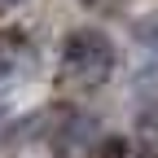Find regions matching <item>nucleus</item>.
Returning <instances> with one entry per match:
<instances>
[{
	"instance_id": "f257e3e1",
	"label": "nucleus",
	"mask_w": 158,
	"mask_h": 158,
	"mask_svg": "<svg viewBox=\"0 0 158 158\" xmlns=\"http://www.w3.org/2000/svg\"><path fill=\"white\" fill-rule=\"evenodd\" d=\"M114 66V48L106 35L97 31H75L62 48V79L66 84H79V88H97L101 79L110 75Z\"/></svg>"
},
{
	"instance_id": "f03ea898",
	"label": "nucleus",
	"mask_w": 158,
	"mask_h": 158,
	"mask_svg": "<svg viewBox=\"0 0 158 158\" xmlns=\"http://www.w3.org/2000/svg\"><path fill=\"white\" fill-rule=\"evenodd\" d=\"M5 114H9V92L0 88V118H5Z\"/></svg>"
},
{
	"instance_id": "7ed1b4c3",
	"label": "nucleus",
	"mask_w": 158,
	"mask_h": 158,
	"mask_svg": "<svg viewBox=\"0 0 158 158\" xmlns=\"http://www.w3.org/2000/svg\"><path fill=\"white\" fill-rule=\"evenodd\" d=\"M9 5H22V0H0V9H9Z\"/></svg>"
}]
</instances>
